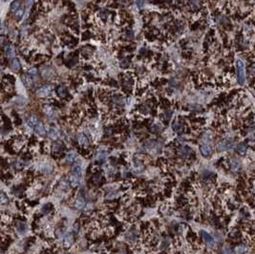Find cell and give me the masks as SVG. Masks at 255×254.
<instances>
[{"mask_svg":"<svg viewBox=\"0 0 255 254\" xmlns=\"http://www.w3.org/2000/svg\"><path fill=\"white\" fill-rule=\"evenodd\" d=\"M143 147L145 152L151 154V155H155V154L159 153L161 151V142L156 140H148L143 142Z\"/></svg>","mask_w":255,"mask_h":254,"instance_id":"6da1fadb","label":"cell"},{"mask_svg":"<svg viewBox=\"0 0 255 254\" xmlns=\"http://www.w3.org/2000/svg\"><path fill=\"white\" fill-rule=\"evenodd\" d=\"M236 74L238 84L244 85L246 82V66L242 59L236 60Z\"/></svg>","mask_w":255,"mask_h":254,"instance_id":"7a4b0ae2","label":"cell"},{"mask_svg":"<svg viewBox=\"0 0 255 254\" xmlns=\"http://www.w3.org/2000/svg\"><path fill=\"white\" fill-rule=\"evenodd\" d=\"M234 145V142L232 140L230 139H225L223 140H220V142L216 144V150L218 152H224V151H227L228 149L232 148Z\"/></svg>","mask_w":255,"mask_h":254,"instance_id":"3957f363","label":"cell"},{"mask_svg":"<svg viewBox=\"0 0 255 254\" xmlns=\"http://www.w3.org/2000/svg\"><path fill=\"white\" fill-rule=\"evenodd\" d=\"M40 74L44 80H51L56 77V72L51 67H43L40 69Z\"/></svg>","mask_w":255,"mask_h":254,"instance_id":"277c9868","label":"cell"},{"mask_svg":"<svg viewBox=\"0 0 255 254\" xmlns=\"http://www.w3.org/2000/svg\"><path fill=\"white\" fill-rule=\"evenodd\" d=\"M200 234H201L202 239L204 240V242L205 243L206 246H208L211 248V246H213L215 245V239L213 238V236L210 235L208 232H206L205 230H201Z\"/></svg>","mask_w":255,"mask_h":254,"instance_id":"5b68a950","label":"cell"},{"mask_svg":"<svg viewBox=\"0 0 255 254\" xmlns=\"http://www.w3.org/2000/svg\"><path fill=\"white\" fill-rule=\"evenodd\" d=\"M51 93H52V87L50 85H44V86H41L40 88L37 89L36 96L39 98H47L51 95Z\"/></svg>","mask_w":255,"mask_h":254,"instance_id":"8992f818","label":"cell"},{"mask_svg":"<svg viewBox=\"0 0 255 254\" xmlns=\"http://www.w3.org/2000/svg\"><path fill=\"white\" fill-rule=\"evenodd\" d=\"M192 153H193L192 149L188 146H182L178 150V155L181 158H182V159H188V158H190Z\"/></svg>","mask_w":255,"mask_h":254,"instance_id":"52a82bcc","label":"cell"},{"mask_svg":"<svg viewBox=\"0 0 255 254\" xmlns=\"http://www.w3.org/2000/svg\"><path fill=\"white\" fill-rule=\"evenodd\" d=\"M200 152L205 158H208L211 156L212 154V148L208 143H203V144L200 146Z\"/></svg>","mask_w":255,"mask_h":254,"instance_id":"ba28073f","label":"cell"},{"mask_svg":"<svg viewBox=\"0 0 255 254\" xmlns=\"http://www.w3.org/2000/svg\"><path fill=\"white\" fill-rule=\"evenodd\" d=\"M15 231L18 233V234H25L27 229H28L27 224L23 221H17L15 223Z\"/></svg>","mask_w":255,"mask_h":254,"instance_id":"9c48e42d","label":"cell"},{"mask_svg":"<svg viewBox=\"0 0 255 254\" xmlns=\"http://www.w3.org/2000/svg\"><path fill=\"white\" fill-rule=\"evenodd\" d=\"M77 142L82 147H86L89 145V139L84 133H80L77 135Z\"/></svg>","mask_w":255,"mask_h":254,"instance_id":"30bf717a","label":"cell"},{"mask_svg":"<svg viewBox=\"0 0 255 254\" xmlns=\"http://www.w3.org/2000/svg\"><path fill=\"white\" fill-rule=\"evenodd\" d=\"M132 168L137 174H140V173L143 172L144 165L140 160H133V163H132Z\"/></svg>","mask_w":255,"mask_h":254,"instance_id":"8fae6325","label":"cell"},{"mask_svg":"<svg viewBox=\"0 0 255 254\" xmlns=\"http://www.w3.org/2000/svg\"><path fill=\"white\" fill-rule=\"evenodd\" d=\"M47 136L49 137V138L51 139V140H57L58 138H59V136H60V132H59V130H58L57 127H54V126H52L51 128L48 130V132H47Z\"/></svg>","mask_w":255,"mask_h":254,"instance_id":"7c38bea8","label":"cell"},{"mask_svg":"<svg viewBox=\"0 0 255 254\" xmlns=\"http://www.w3.org/2000/svg\"><path fill=\"white\" fill-rule=\"evenodd\" d=\"M74 205L78 209H83L85 207V200L81 195H78L74 200Z\"/></svg>","mask_w":255,"mask_h":254,"instance_id":"4fadbf2b","label":"cell"},{"mask_svg":"<svg viewBox=\"0 0 255 254\" xmlns=\"http://www.w3.org/2000/svg\"><path fill=\"white\" fill-rule=\"evenodd\" d=\"M229 167L232 171H234V172L238 171L239 168L241 167L240 160L237 159V158H231V159L229 160Z\"/></svg>","mask_w":255,"mask_h":254,"instance_id":"5bb4252c","label":"cell"},{"mask_svg":"<svg viewBox=\"0 0 255 254\" xmlns=\"http://www.w3.org/2000/svg\"><path fill=\"white\" fill-rule=\"evenodd\" d=\"M34 132H36L37 135H39V136H45L46 135V129H45V127H44L43 123L40 122V121L37 123L36 126L34 127Z\"/></svg>","mask_w":255,"mask_h":254,"instance_id":"9a60e30c","label":"cell"},{"mask_svg":"<svg viewBox=\"0 0 255 254\" xmlns=\"http://www.w3.org/2000/svg\"><path fill=\"white\" fill-rule=\"evenodd\" d=\"M74 241H75L74 235L72 234V233H67L64 237V241H63L64 246L65 248H70V246L74 244Z\"/></svg>","mask_w":255,"mask_h":254,"instance_id":"2e32d148","label":"cell"},{"mask_svg":"<svg viewBox=\"0 0 255 254\" xmlns=\"http://www.w3.org/2000/svg\"><path fill=\"white\" fill-rule=\"evenodd\" d=\"M37 168L39 169V171L44 173H50L52 172V170H53V167H52V165L49 163H39V165L37 166Z\"/></svg>","mask_w":255,"mask_h":254,"instance_id":"e0dca14e","label":"cell"},{"mask_svg":"<svg viewBox=\"0 0 255 254\" xmlns=\"http://www.w3.org/2000/svg\"><path fill=\"white\" fill-rule=\"evenodd\" d=\"M43 112L44 114H45L48 118H54V117H56V110H54L52 106L50 105H45L43 107Z\"/></svg>","mask_w":255,"mask_h":254,"instance_id":"ac0fdd59","label":"cell"},{"mask_svg":"<svg viewBox=\"0 0 255 254\" xmlns=\"http://www.w3.org/2000/svg\"><path fill=\"white\" fill-rule=\"evenodd\" d=\"M26 122H27V124H28V126L30 127V128H33L34 129V127L39 122V121H38V119H37L34 115H30L28 117V119H27Z\"/></svg>","mask_w":255,"mask_h":254,"instance_id":"d6986e66","label":"cell"},{"mask_svg":"<svg viewBox=\"0 0 255 254\" xmlns=\"http://www.w3.org/2000/svg\"><path fill=\"white\" fill-rule=\"evenodd\" d=\"M5 54L7 58H13L15 57V49L13 45H9L6 47L5 50Z\"/></svg>","mask_w":255,"mask_h":254,"instance_id":"ffe728a7","label":"cell"},{"mask_svg":"<svg viewBox=\"0 0 255 254\" xmlns=\"http://www.w3.org/2000/svg\"><path fill=\"white\" fill-rule=\"evenodd\" d=\"M126 238L131 242L136 241V240L138 239V231H137V229L136 228H132L131 230H129L128 232L126 233Z\"/></svg>","mask_w":255,"mask_h":254,"instance_id":"44dd1931","label":"cell"},{"mask_svg":"<svg viewBox=\"0 0 255 254\" xmlns=\"http://www.w3.org/2000/svg\"><path fill=\"white\" fill-rule=\"evenodd\" d=\"M82 173H83V170H82L81 165L78 163H75L73 166V168H72V174H74V175H75V176L80 178L82 176Z\"/></svg>","mask_w":255,"mask_h":254,"instance_id":"7402d4cb","label":"cell"},{"mask_svg":"<svg viewBox=\"0 0 255 254\" xmlns=\"http://www.w3.org/2000/svg\"><path fill=\"white\" fill-rule=\"evenodd\" d=\"M21 80H22L23 83H24L25 86H27V87L33 86V82H34L33 81V77H31L30 75H23L21 77Z\"/></svg>","mask_w":255,"mask_h":254,"instance_id":"603a6c76","label":"cell"},{"mask_svg":"<svg viewBox=\"0 0 255 254\" xmlns=\"http://www.w3.org/2000/svg\"><path fill=\"white\" fill-rule=\"evenodd\" d=\"M80 178L75 176V175H74V174H71V176L69 177V181H70V184L72 185V186H74V187L78 186V185L80 184Z\"/></svg>","mask_w":255,"mask_h":254,"instance_id":"cb8c5ba5","label":"cell"},{"mask_svg":"<svg viewBox=\"0 0 255 254\" xmlns=\"http://www.w3.org/2000/svg\"><path fill=\"white\" fill-rule=\"evenodd\" d=\"M77 157H78L77 153L74 152V151H72V152L67 154L66 158H65V160H66V162L68 163H73L75 160V159H77Z\"/></svg>","mask_w":255,"mask_h":254,"instance_id":"d4e9b609","label":"cell"},{"mask_svg":"<svg viewBox=\"0 0 255 254\" xmlns=\"http://www.w3.org/2000/svg\"><path fill=\"white\" fill-rule=\"evenodd\" d=\"M25 165H26V163H25V160H16L15 162L13 163V168H15L16 170L22 169V168L25 167Z\"/></svg>","mask_w":255,"mask_h":254,"instance_id":"484cf974","label":"cell"},{"mask_svg":"<svg viewBox=\"0 0 255 254\" xmlns=\"http://www.w3.org/2000/svg\"><path fill=\"white\" fill-rule=\"evenodd\" d=\"M172 127H173V130L175 132L177 133H182L184 131V125L182 124L180 121H174V123L172 124Z\"/></svg>","mask_w":255,"mask_h":254,"instance_id":"4316f807","label":"cell"},{"mask_svg":"<svg viewBox=\"0 0 255 254\" xmlns=\"http://www.w3.org/2000/svg\"><path fill=\"white\" fill-rule=\"evenodd\" d=\"M237 152H238L240 155H246L247 153V145L245 144L244 142H240L238 145H237Z\"/></svg>","mask_w":255,"mask_h":254,"instance_id":"83f0119b","label":"cell"},{"mask_svg":"<svg viewBox=\"0 0 255 254\" xmlns=\"http://www.w3.org/2000/svg\"><path fill=\"white\" fill-rule=\"evenodd\" d=\"M11 68H12V70L13 72H18L20 70V63H19L18 59L13 58V59L12 60V62H11Z\"/></svg>","mask_w":255,"mask_h":254,"instance_id":"f1b7e54d","label":"cell"},{"mask_svg":"<svg viewBox=\"0 0 255 254\" xmlns=\"http://www.w3.org/2000/svg\"><path fill=\"white\" fill-rule=\"evenodd\" d=\"M101 181H102V176L99 173H96L94 176H93L92 180H91L92 183L94 184H96V185H99V184L101 183Z\"/></svg>","mask_w":255,"mask_h":254,"instance_id":"f546056e","label":"cell"},{"mask_svg":"<svg viewBox=\"0 0 255 254\" xmlns=\"http://www.w3.org/2000/svg\"><path fill=\"white\" fill-rule=\"evenodd\" d=\"M57 95L59 96L60 98H65L67 96V89L64 86H61V85L57 87Z\"/></svg>","mask_w":255,"mask_h":254,"instance_id":"4dcf8cb0","label":"cell"},{"mask_svg":"<svg viewBox=\"0 0 255 254\" xmlns=\"http://www.w3.org/2000/svg\"><path fill=\"white\" fill-rule=\"evenodd\" d=\"M62 149H63V145H62V143H60V142H54V144L52 145V150H53L54 153L60 152Z\"/></svg>","mask_w":255,"mask_h":254,"instance_id":"1f68e13d","label":"cell"},{"mask_svg":"<svg viewBox=\"0 0 255 254\" xmlns=\"http://www.w3.org/2000/svg\"><path fill=\"white\" fill-rule=\"evenodd\" d=\"M247 248L245 245H238L235 248V252L236 254H245L247 252Z\"/></svg>","mask_w":255,"mask_h":254,"instance_id":"d6a6232c","label":"cell"},{"mask_svg":"<svg viewBox=\"0 0 255 254\" xmlns=\"http://www.w3.org/2000/svg\"><path fill=\"white\" fill-rule=\"evenodd\" d=\"M202 140H203V142H204V143H208V144H209V142H212V135L210 133L206 132V133L204 134V135H203Z\"/></svg>","mask_w":255,"mask_h":254,"instance_id":"836d02e7","label":"cell"},{"mask_svg":"<svg viewBox=\"0 0 255 254\" xmlns=\"http://www.w3.org/2000/svg\"><path fill=\"white\" fill-rule=\"evenodd\" d=\"M54 235L57 239H64L65 237V233H64V229L63 228H57L56 231H54Z\"/></svg>","mask_w":255,"mask_h":254,"instance_id":"e575fe53","label":"cell"},{"mask_svg":"<svg viewBox=\"0 0 255 254\" xmlns=\"http://www.w3.org/2000/svg\"><path fill=\"white\" fill-rule=\"evenodd\" d=\"M19 9H20V1H19V0H15V1H13L12 3V5H11L12 12L15 13L17 10H19Z\"/></svg>","mask_w":255,"mask_h":254,"instance_id":"d590c367","label":"cell"},{"mask_svg":"<svg viewBox=\"0 0 255 254\" xmlns=\"http://www.w3.org/2000/svg\"><path fill=\"white\" fill-rule=\"evenodd\" d=\"M13 13H15V18L16 20H21L23 15H24V10L22 8H20L19 10H17V11Z\"/></svg>","mask_w":255,"mask_h":254,"instance_id":"8d00e7d4","label":"cell"},{"mask_svg":"<svg viewBox=\"0 0 255 254\" xmlns=\"http://www.w3.org/2000/svg\"><path fill=\"white\" fill-rule=\"evenodd\" d=\"M223 254H234V252L228 246H225L223 248Z\"/></svg>","mask_w":255,"mask_h":254,"instance_id":"74e56055","label":"cell"},{"mask_svg":"<svg viewBox=\"0 0 255 254\" xmlns=\"http://www.w3.org/2000/svg\"><path fill=\"white\" fill-rule=\"evenodd\" d=\"M114 101L116 102L117 104H123V99L119 97V96H116V97H114Z\"/></svg>","mask_w":255,"mask_h":254,"instance_id":"f35d334b","label":"cell"},{"mask_svg":"<svg viewBox=\"0 0 255 254\" xmlns=\"http://www.w3.org/2000/svg\"><path fill=\"white\" fill-rule=\"evenodd\" d=\"M28 73H29V75H30L32 77H36V75H37V70H36V68H31V69L29 70Z\"/></svg>","mask_w":255,"mask_h":254,"instance_id":"ab89813d","label":"cell"},{"mask_svg":"<svg viewBox=\"0 0 255 254\" xmlns=\"http://www.w3.org/2000/svg\"><path fill=\"white\" fill-rule=\"evenodd\" d=\"M15 102L16 104L23 105L24 103H25V99H24V98H16L15 99Z\"/></svg>","mask_w":255,"mask_h":254,"instance_id":"60d3db41","label":"cell"},{"mask_svg":"<svg viewBox=\"0 0 255 254\" xmlns=\"http://www.w3.org/2000/svg\"><path fill=\"white\" fill-rule=\"evenodd\" d=\"M8 202H9V198L6 197L4 193H2V195H1V204H8Z\"/></svg>","mask_w":255,"mask_h":254,"instance_id":"b9f144b4","label":"cell"},{"mask_svg":"<svg viewBox=\"0 0 255 254\" xmlns=\"http://www.w3.org/2000/svg\"><path fill=\"white\" fill-rule=\"evenodd\" d=\"M190 5L193 7V8L199 7V5H200V0H190Z\"/></svg>","mask_w":255,"mask_h":254,"instance_id":"7bdbcfd3","label":"cell"},{"mask_svg":"<svg viewBox=\"0 0 255 254\" xmlns=\"http://www.w3.org/2000/svg\"><path fill=\"white\" fill-rule=\"evenodd\" d=\"M144 0H138L137 1V5H138V7H139V8H143V7L144 6Z\"/></svg>","mask_w":255,"mask_h":254,"instance_id":"ee69618b","label":"cell"},{"mask_svg":"<svg viewBox=\"0 0 255 254\" xmlns=\"http://www.w3.org/2000/svg\"><path fill=\"white\" fill-rule=\"evenodd\" d=\"M34 0H25V4L28 8H30V7L34 4Z\"/></svg>","mask_w":255,"mask_h":254,"instance_id":"f6af8a7d","label":"cell"},{"mask_svg":"<svg viewBox=\"0 0 255 254\" xmlns=\"http://www.w3.org/2000/svg\"><path fill=\"white\" fill-rule=\"evenodd\" d=\"M66 254H70V253H66Z\"/></svg>","mask_w":255,"mask_h":254,"instance_id":"bcb514c9","label":"cell"},{"mask_svg":"<svg viewBox=\"0 0 255 254\" xmlns=\"http://www.w3.org/2000/svg\"><path fill=\"white\" fill-rule=\"evenodd\" d=\"M4 1H7V0H4Z\"/></svg>","mask_w":255,"mask_h":254,"instance_id":"7dc6e473","label":"cell"}]
</instances>
